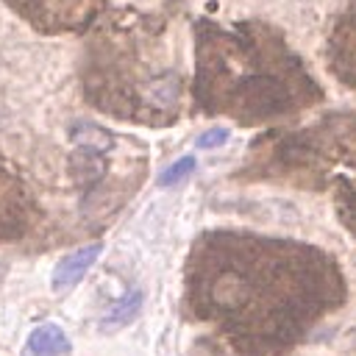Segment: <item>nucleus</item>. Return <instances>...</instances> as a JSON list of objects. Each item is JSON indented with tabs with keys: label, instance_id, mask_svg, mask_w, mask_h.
I'll list each match as a JSON object with an SVG mask.
<instances>
[{
	"label": "nucleus",
	"instance_id": "nucleus-1",
	"mask_svg": "<svg viewBox=\"0 0 356 356\" xmlns=\"http://www.w3.org/2000/svg\"><path fill=\"white\" fill-rule=\"evenodd\" d=\"M189 312L245 353L295 345L345 300V278L325 250L245 231H206L184 273Z\"/></svg>",
	"mask_w": 356,
	"mask_h": 356
},
{
	"label": "nucleus",
	"instance_id": "nucleus-2",
	"mask_svg": "<svg viewBox=\"0 0 356 356\" xmlns=\"http://www.w3.org/2000/svg\"><path fill=\"white\" fill-rule=\"evenodd\" d=\"M197 103L242 125L314 106L323 95L284 36L264 22H197Z\"/></svg>",
	"mask_w": 356,
	"mask_h": 356
},
{
	"label": "nucleus",
	"instance_id": "nucleus-3",
	"mask_svg": "<svg viewBox=\"0 0 356 356\" xmlns=\"http://www.w3.org/2000/svg\"><path fill=\"white\" fill-rule=\"evenodd\" d=\"M86 97L120 120L170 125L181 106V72L142 50L139 36L114 33L100 39L89 53Z\"/></svg>",
	"mask_w": 356,
	"mask_h": 356
},
{
	"label": "nucleus",
	"instance_id": "nucleus-4",
	"mask_svg": "<svg viewBox=\"0 0 356 356\" xmlns=\"http://www.w3.org/2000/svg\"><path fill=\"white\" fill-rule=\"evenodd\" d=\"M273 156L289 170L314 175L331 164H356V114H331L314 128L286 136Z\"/></svg>",
	"mask_w": 356,
	"mask_h": 356
},
{
	"label": "nucleus",
	"instance_id": "nucleus-5",
	"mask_svg": "<svg viewBox=\"0 0 356 356\" xmlns=\"http://www.w3.org/2000/svg\"><path fill=\"white\" fill-rule=\"evenodd\" d=\"M6 3L36 31L61 33V31L86 28L97 17L106 0H6Z\"/></svg>",
	"mask_w": 356,
	"mask_h": 356
},
{
	"label": "nucleus",
	"instance_id": "nucleus-6",
	"mask_svg": "<svg viewBox=\"0 0 356 356\" xmlns=\"http://www.w3.org/2000/svg\"><path fill=\"white\" fill-rule=\"evenodd\" d=\"M328 64L331 72L356 92V3L345 8L337 19L328 39Z\"/></svg>",
	"mask_w": 356,
	"mask_h": 356
},
{
	"label": "nucleus",
	"instance_id": "nucleus-7",
	"mask_svg": "<svg viewBox=\"0 0 356 356\" xmlns=\"http://www.w3.org/2000/svg\"><path fill=\"white\" fill-rule=\"evenodd\" d=\"M25 220H28L25 186L0 161V242L17 239L25 231Z\"/></svg>",
	"mask_w": 356,
	"mask_h": 356
},
{
	"label": "nucleus",
	"instance_id": "nucleus-8",
	"mask_svg": "<svg viewBox=\"0 0 356 356\" xmlns=\"http://www.w3.org/2000/svg\"><path fill=\"white\" fill-rule=\"evenodd\" d=\"M103 253V245L100 242H92V245H83L72 253H67L56 270H53V289L56 292H64V289H72L75 284H81V278L89 273V267H95V261L100 259Z\"/></svg>",
	"mask_w": 356,
	"mask_h": 356
},
{
	"label": "nucleus",
	"instance_id": "nucleus-9",
	"mask_svg": "<svg viewBox=\"0 0 356 356\" xmlns=\"http://www.w3.org/2000/svg\"><path fill=\"white\" fill-rule=\"evenodd\" d=\"M70 350H72V345H70L64 328L56 323H44L28 334L22 356H67Z\"/></svg>",
	"mask_w": 356,
	"mask_h": 356
},
{
	"label": "nucleus",
	"instance_id": "nucleus-10",
	"mask_svg": "<svg viewBox=\"0 0 356 356\" xmlns=\"http://www.w3.org/2000/svg\"><path fill=\"white\" fill-rule=\"evenodd\" d=\"M139 309H142V292L139 289H131L125 298H120L117 303H111L108 312L100 317V331L108 334V331H117V328L128 325L136 317Z\"/></svg>",
	"mask_w": 356,
	"mask_h": 356
},
{
	"label": "nucleus",
	"instance_id": "nucleus-11",
	"mask_svg": "<svg viewBox=\"0 0 356 356\" xmlns=\"http://www.w3.org/2000/svg\"><path fill=\"white\" fill-rule=\"evenodd\" d=\"M334 203H337V214L342 220V225L356 236V175H339L337 189H334Z\"/></svg>",
	"mask_w": 356,
	"mask_h": 356
},
{
	"label": "nucleus",
	"instance_id": "nucleus-12",
	"mask_svg": "<svg viewBox=\"0 0 356 356\" xmlns=\"http://www.w3.org/2000/svg\"><path fill=\"white\" fill-rule=\"evenodd\" d=\"M195 156H181L178 161H172L167 170H161V175H159V186H172V184H178L181 178H186L192 170H195Z\"/></svg>",
	"mask_w": 356,
	"mask_h": 356
},
{
	"label": "nucleus",
	"instance_id": "nucleus-13",
	"mask_svg": "<svg viewBox=\"0 0 356 356\" xmlns=\"http://www.w3.org/2000/svg\"><path fill=\"white\" fill-rule=\"evenodd\" d=\"M228 142V128H209L206 134L197 136V147L200 150H211V147H220Z\"/></svg>",
	"mask_w": 356,
	"mask_h": 356
}]
</instances>
